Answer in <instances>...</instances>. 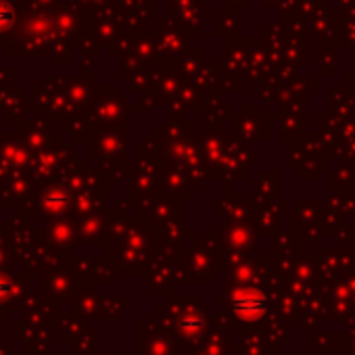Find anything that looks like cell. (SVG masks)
I'll return each instance as SVG.
<instances>
[{"label": "cell", "mask_w": 355, "mask_h": 355, "mask_svg": "<svg viewBox=\"0 0 355 355\" xmlns=\"http://www.w3.org/2000/svg\"><path fill=\"white\" fill-rule=\"evenodd\" d=\"M234 311L243 320H257L266 311V297L261 293H239L234 297Z\"/></svg>", "instance_id": "6da1fadb"}, {"label": "cell", "mask_w": 355, "mask_h": 355, "mask_svg": "<svg viewBox=\"0 0 355 355\" xmlns=\"http://www.w3.org/2000/svg\"><path fill=\"white\" fill-rule=\"evenodd\" d=\"M182 328L189 330V332H195V330L201 328V320H184V322H182Z\"/></svg>", "instance_id": "7a4b0ae2"}]
</instances>
